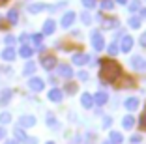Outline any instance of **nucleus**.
<instances>
[{
  "mask_svg": "<svg viewBox=\"0 0 146 144\" xmlns=\"http://www.w3.org/2000/svg\"><path fill=\"white\" fill-rule=\"evenodd\" d=\"M34 71H36V64L34 62H28L25 66V69H23V73H25V75H32Z\"/></svg>",
  "mask_w": 146,
  "mask_h": 144,
  "instance_id": "24",
  "label": "nucleus"
},
{
  "mask_svg": "<svg viewBox=\"0 0 146 144\" xmlns=\"http://www.w3.org/2000/svg\"><path fill=\"white\" fill-rule=\"evenodd\" d=\"M139 122H141V127H142V129H146V112H142V116H141V120H139Z\"/></svg>",
  "mask_w": 146,
  "mask_h": 144,
  "instance_id": "37",
  "label": "nucleus"
},
{
  "mask_svg": "<svg viewBox=\"0 0 146 144\" xmlns=\"http://www.w3.org/2000/svg\"><path fill=\"white\" fill-rule=\"evenodd\" d=\"M17 19H19L17 9H9V11H8V21L11 23V25H15V23H17Z\"/></svg>",
  "mask_w": 146,
  "mask_h": 144,
  "instance_id": "22",
  "label": "nucleus"
},
{
  "mask_svg": "<svg viewBox=\"0 0 146 144\" xmlns=\"http://www.w3.org/2000/svg\"><path fill=\"white\" fill-rule=\"evenodd\" d=\"M131 47H133V38H131V36H122V41H120V51L127 52V51H131Z\"/></svg>",
  "mask_w": 146,
  "mask_h": 144,
  "instance_id": "5",
  "label": "nucleus"
},
{
  "mask_svg": "<svg viewBox=\"0 0 146 144\" xmlns=\"http://www.w3.org/2000/svg\"><path fill=\"white\" fill-rule=\"evenodd\" d=\"M141 47H146V32L141 36Z\"/></svg>",
  "mask_w": 146,
  "mask_h": 144,
  "instance_id": "40",
  "label": "nucleus"
},
{
  "mask_svg": "<svg viewBox=\"0 0 146 144\" xmlns=\"http://www.w3.org/2000/svg\"><path fill=\"white\" fill-rule=\"evenodd\" d=\"M19 54H21L23 58H30V56L34 54V49H32V47H28V45H23L21 49H19Z\"/></svg>",
  "mask_w": 146,
  "mask_h": 144,
  "instance_id": "19",
  "label": "nucleus"
},
{
  "mask_svg": "<svg viewBox=\"0 0 146 144\" xmlns=\"http://www.w3.org/2000/svg\"><path fill=\"white\" fill-rule=\"evenodd\" d=\"M107 101H109V96L105 92H98L94 96V103H98V105H105Z\"/></svg>",
  "mask_w": 146,
  "mask_h": 144,
  "instance_id": "18",
  "label": "nucleus"
},
{
  "mask_svg": "<svg viewBox=\"0 0 146 144\" xmlns=\"http://www.w3.org/2000/svg\"><path fill=\"white\" fill-rule=\"evenodd\" d=\"M41 66H43L45 69H52V68L56 66V58H54L52 54H49V56H43V58H41Z\"/></svg>",
  "mask_w": 146,
  "mask_h": 144,
  "instance_id": "8",
  "label": "nucleus"
},
{
  "mask_svg": "<svg viewBox=\"0 0 146 144\" xmlns=\"http://www.w3.org/2000/svg\"><path fill=\"white\" fill-rule=\"evenodd\" d=\"M109 54H111V56H116V54H118V52H120V49H118V45H116V43H111V45H109Z\"/></svg>",
  "mask_w": 146,
  "mask_h": 144,
  "instance_id": "26",
  "label": "nucleus"
},
{
  "mask_svg": "<svg viewBox=\"0 0 146 144\" xmlns=\"http://www.w3.org/2000/svg\"><path fill=\"white\" fill-rule=\"evenodd\" d=\"M82 6L86 9H92V8H96V0H82Z\"/></svg>",
  "mask_w": 146,
  "mask_h": 144,
  "instance_id": "31",
  "label": "nucleus"
},
{
  "mask_svg": "<svg viewBox=\"0 0 146 144\" xmlns=\"http://www.w3.org/2000/svg\"><path fill=\"white\" fill-rule=\"evenodd\" d=\"M47 144H54V142H47Z\"/></svg>",
  "mask_w": 146,
  "mask_h": 144,
  "instance_id": "47",
  "label": "nucleus"
},
{
  "mask_svg": "<svg viewBox=\"0 0 146 144\" xmlns=\"http://www.w3.org/2000/svg\"><path fill=\"white\" fill-rule=\"evenodd\" d=\"M13 135H15V140H17V142H28V137H26V133L23 131L21 127H17V129L13 131Z\"/></svg>",
  "mask_w": 146,
  "mask_h": 144,
  "instance_id": "17",
  "label": "nucleus"
},
{
  "mask_svg": "<svg viewBox=\"0 0 146 144\" xmlns=\"http://www.w3.org/2000/svg\"><path fill=\"white\" fill-rule=\"evenodd\" d=\"M4 137H6V129H4V127H0V139H4Z\"/></svg>",
  "mask_w": 146,
  "mask_h": 144,
  "instance_id": "42",
  "label": "nucleus"
},
{
  "mask_svg": "<svg viewBox=\"0 0 146 144\" xmlns=\"http://www.w3.org/2000/svg\"><path fill=\"white\" fill-rule=\"evenodd\" d=\"M19 125L21 127H32V125H36V118L30 116V114L21 116V118H19Z\"/></svg>",
  "mask_w": 146,
  "mask_h": 144,
  "instance_id": "6",
  "label": "nucleus"
},
{
  "mask_svg": "<svg viewBox=\"0 0 146 144\" xmlns=\"http://www.w3.org/2000/svg\"><path fill=\"white\" fill-rule=\"evenodd\" d=\"M103 144H112V142H111V140H107V142H103Z\"/></svg>",
  "mask_w": 146,
  "mask_h": 144,
  "instance_id": "46",
  "label": "nucleus"
},
{
  "mask_svg": "<svg viewBox=\"0 0 146 144\" xmlns=\"http://www.w3.org/2000/svg\"><path fill=\"white\" fill-rule=\"evenodd\" d=\"M92 45H94V49H96V51H101V49L105 47L103 36L99 34L98 30H94V32H92Z\"/></svg>",
  "mask_w": 146,
  "mask_h": 144,
  "instance_id": "2",
  "label": "nucleus"
},
{
  "mask_svg": "<svg viewBox=\"0 0 146 144\" xmlns=\"http://www.w3.org/2000/svg\"><path fill=\"white\" fill-rule=\"evenodd\" d=\"M81 19H82V23H84V25H90V23H92V17H90V13H82V15H81Z\"/></svg>",
  "mask_w": 146,
  "mask_h": 144,
  "instance_id": "34",
  "label": "nucleus"
},
{
  "mask_svg": "<svg viewBox=\"0 0 146 144\" xmlns=\"http://www.w3.org/2000/svg\"><path fill=\"white\" fill-rule=\"evenodd\" d=\"M54 30H56V25H54V21H52V19L45 21V25H43V34H45V36H51Z\"/></svg>",
  "mask_w": 146,
  "mask_h": 144,
  "instance_id": "11",
  "label": "nucleus"
},
{
  "mask_svg": "<svg viewBox=\"0 0 146 144\" xmlns=\"http://www.w3.org/2000/svg\"><path fill=\"white\" fill-rule=\"evenodd\" d=\"M77 77L81 79V81H86V79H88V73H86V71H79Z\"/></svg>",
  "mask_w": 146,
  "mask_h": 144,
  "instance_id": "38",
  "label": "nucleus"
},
{
  "mask_svg": "<svg viewBox=\"0 0 146 144\" xmlns=\"http://www.w3.org/2000/svg\"><path fill=\"white\" fill-rule=\"evenodd\" d=\"M129 26H131V28H139V26H141V19L139 17H129Z\"/></svg>",
  "mask_w": 146,
  "mask_h": 144,
  "instance_id": "27",
  "label": "nucleus"
},
{
  "mask_svg": "<svg viewBox=\"0 0 146 144\" xmlns=\"http://www.w3.org/2000/svg\"><path fill=\"white\" fill-rule=\"evenodd\" d=\"M124 107H125L127 110H137L139 99H137V98H129V99H125V101H124Z\"/></svg>",
  "mask_w": 146,
  "mask_h": 144,
  "instance_id": "15",
  "label": "nucleus"
},
{
  "mask_svg": "<svg viewBox=\"0 0 146 144\" xmlns=\"http://www.w3.org/2000/svg\"><path fill=\"white\" fill-rule=\"evenodd\" d=\"M120 75H122L120 64L112 62V60H101V71H99V77H101L103 82H114Z\"/></svg>",
  "mask_w": 146,
  "mask_h": 144,
  "instance_id": "1",
  "label": "nucleus"
},
{
  "mask_svg": "<svg viewBox=\"0 0 146 144\" xmlns=\"http://www.w3.org/2000/svg\"><path fill=\"white\" fill-rule=\"evenodd\" d=\"M141 17H146V9H141Z\"/></svg>",
  "mask_w": 146,
  "mask_h": 144,
  "instance_id": "44",
  "label": "nucleus"
},
{
  "mask_svg": "<svg viewBox=\"0 0 146 144\" xmlns=\"http://www.w3.org/2000/svg\"><path fill=\"white\" fill-rule=\"evenodd\" d=\"M45 9V4H32V6H28V11L30 13H39V11H43Z\"/></svg>",
  "mask_w": 146,
  "mask_h": 144,
  "instance_id": "25",
  "label": "nucleus"
},
{
  "mask_svg": "<svg viewBox=\"0 0 146 144\" xmlns=\"http://www.w3.org/2000/svg\"><path fill=\"white\" fill-rule=\"evenodd\" d=\"M118 4H127V0H116Z\"/></svg>",
  "mask_w": 146,
  "mask_h": 144,
  "instance_id": "45",
  "label": "nucleus"
},
{
  "mask_svg": "<svg viewBox=\"0 0 146 144\" xmlns=\"http://www.w3.org/2000/svg\"><path fill=\"white\" fill-rule=\"evenodd\" d=\"M66 92L68 94H75L77 92V84H75V82H68V84H66Z\"/></svg>",
  "mask_w": 146,
  "mask_h": 144,
  "instance_id": "30",
  "label": "nucleus"
},
{
  "mask_svg": "<svg viewBox=\"0 0 146 144\" xmlns=\"http://www.w3.org/2000/svg\"><path fill=\"white\" fill-rule=\"evenodd\" d=\"M0 56H2V60H15V49H11V47H8V49H4V51L0 52Z\"/></svg>",
  "mask_w": 146,
  "mask_h": 144,
  "instance_id": "14",
  "label": "nucleus"
},
{
  "mask_svg": "<svg viewBox=\"0 0 146 144\" xmlns=\"http://www.w3.org/2000/svg\"><path fill=\"white\" fill-rule=\"evenodd\" d=\"M73 21H75V13H73V11L64 13V17H62V26H64V28H68V26L73 25Z\"/></svg>",
  "mask_w": 146,
  "mask_h": 144,
  "instance_id": "10",
  "label": "nucleus"
},
{
  "mask_svg": "<svg viewBox=\"0 0 146 144\" xmlns=\"http://www.w3.org/2000/svg\"><path fill=\"white\" fill-rule=\"evenodd\" d=\"M4 41H6V45H13V43H15V38H13V36H6Z\"/></svg>",
  "mask_w": 146,
  "mask_h": 144,
  "instance_id": "36",
  "label": "nucleus"
},
{
  "mask_svg": "<svg viewBox=\"0 0 146 144\" xmlns=\"http://www.w3.org/2000/svg\"><path fill=\"white\" fill-rule=\"evenodd\" d=\"M11 122V114L9 112H2L0 114V123H9Z\"/></svg>",
  "mask_w": 146,
  "mask_h": 144,
  "instance_id": "28",
  "label": "nucleus"
},
{
  "mask_svg": "<svg viewBox=\"0 0 146 144\" xmlns=\"http://www.w3.org/2000/svg\"><path fill=\"white\" fill-rule=\"evenodd\" d=\"M111 116H105V120H103V127H111Z\"/></svg>",
  "mask_w": 146,
  "mask_h": 144,
  "instance_id": "39",
  "label": "nucleus"
},
{
  "mask_svg": "<svg viewBox=\"0 0 146 144\" xmlns=\"http://www.w3.org/2000/svg\"><path fill=\"white\" fill-rule=\"evenodd\" d=\"M0 2H4V0H0Z\"/></svg>",
  "mask_w": 146,
  "mask_h": 144,
  "instance_id": "48",
  "label": "nucleus"
},
{
  "mask_svg": "<svg viewBox=\"0 0 146 144\" xmlns=\"http://www.w3.org/2000/svg\"><path fill=\"white\" fill-rule=\"evenodd\" d=\"M47 123H49V125H51V127H54V129H56V127H58V122H56V120H54V118H52V116H51V114H49V116H47Z\"/></svg>",
  "mask_w": 146,
  "mask_h": 144,
  "instance_id": "35",
  "label": "nucleus"
},
{
  "mask_svg": "<svg viewBox=\"0 0 146 144\" xmlns=\"http://www.w3.org/2000/svg\"><path fill=\"white\" fill-rule=\"evenodd\" d=\"M4 144H19L17 140H8V142H4Z\"/></svg>",
  "mask_w": 146,
  "mask_h": 144,
  "instance_id": "43",
  "label": "nucleus"
},
{
  "mask_svg": "<svg viewBox=\"0 0 146 144\" xmlns=\"http://www.w3.org/2000/svg\"><path fill=\"white\" fill-rule=\"evenodd\" d=\"M81 103H82V107H84V109H92V107H94V98H92L90 94H82Z\"/></svg>",
  "mask_w": 146,
  "mask_h": 144,
  "instance_id": "13",
  "label": "nucleus"
},
{
  "mask_svg": "<svg viewBox=\"0 0 146 144\" xmlns=\"http://www.w3.org/2000/svg\"><path fill=\"white\" fill-rule=\"evenodd\" d=\"M41 38H43V36L41 34H32V43H34V45H39V43H41Z\"/></svg>",
  "mask_w": 146,
  "mask_h": 144,
  "instance_id": "33",
  "label": "nucleus"
},
{
  "mask_svg": "<svg viewBox=\"0 0 146 144\" xmlns=\"http://www.w3.org/2000/svg\"><path fill=\"white\" fill-rule=\"evenodd\" d=\"M131 66H133V69H137V71H144L146 69V60L142 58V56H133V58H131Z\"/></svg>",
  "mask_w": 146,
  "mask_h": 144,
  "instance_id": "3",
  "label": "nucleus"
},
{
  "mask_svg": "<svg viewBox=\"0 0 146 144\" xmlns=\"http://www.w3.org/2000/svg\"><path fill=\"white\" fill-rule=\"evenodd\" d=\"M139 8H141V2H139V0H133V2L129 4V11H137Z\"/></svg>",
  "mask_w": 146,
  "mask_h": 144,
  "instance_id": "32",
  "label": "nucleus"
},
{
  "mask_svg": "<svg viewBox=\"0 0 146 144\" xmlns=\"http://www.w3.org/2000/svg\"><path fill=\"white\" fill-rule=\"evenodd\" d=\"M131 142H135V144L141 142V135H133V137H131Z\"/></svg>",
  "mask_w": 146,
  "mask_h": 144,
  "instance_id": "41",
  "label": "nucleus"
},
{
  "mask_svg": "<svg viewBox=\"0 0 146 144\" xmlns=\"http://www.w3.org/2000/svg\"><path fill=\"white\" fill-rule=\"evenodd\" d=\"M86 62H88V56H86L84 52H79V54L73 56V64H75V66H84Z\"/></svg>",
  "mask_w": 146,
  "mask_h": 144,
  "instance_id": "16",
  "label": "nucleus"
},
{
  "mask_svg": "<svg viewBox=\"0 0 146 144\" xmlns=\"http://www.w3.org/2000/svg\"><path fill=\"white\" fill-rule=\"evenodd\" d=\"M9 99H11V90H4L2 92V98H0V105H6Z\"/></svg>",
  "mask_w": 146,
  "mask_h": 144,
  "instance_id": "23",
  "label": "nucleus"
},
{
  "mask_svg": "<svg viewBox=\"0 0 146 144\" xmlns=\"http://www.w3.org/2000/svg\"><path fill=\"white\" fill-rule=\"evenodd\" d=\"M122 125L125 127V129H131V127L135 125V118L131 114H127V116H124V120H122Z\"/></svg>",
  "mask_w": 146,
  "mask_h": 144,
  "instance_id": "20",
  "label": "nucleus"
},
{
  "mask_svg": "<svg viewBox=\"0 0 146 144\" xmlns=\"http://www.w3.org/2000/svg\"><path fill=\"white\" fill-rule=\"evenodd\" d=\"M116 26H118V21L112 19V17H105L103 21H101V28L103 30H112V28H116Z\"/></svg>",
  "mask_w": 146,
  "mask_h": 144,
  "instance_id": "7",
  "label": "nucleus"
},
{
  "mask_svg": "<svg viewBox=\"0 0 146 144\" xmlns=\"http://www.w3.org/2000/svg\"><path fill=\"white\" fill-rule=\"evenodd\" d=\"M122 140H124V137H122L118 131H111V142L112 144H120Z\"/></svg>",
  "mask_w": 146,
  "mask_h": 144,
  "instance_id": "21",
  "label": "nucleus"
},
{
  "mask_svg": "<svg viewBox=\"0 0 146 144\" xmlns=\"http://www.w3.org/2000/svg\"><path fill=\"white\" fill-rule=\"evenodd\" d=\"M28 86H30L34 92H41L43 90V86H45V82L39 79V77H32L30 81H28Z\"/></svg>",
  "mask_w": 146,
  "mask_h": 144,
  "instance_id": "4",
  "label": "nucleus"
},
{
  "mask_svg": "<svg viewBox=\"0 0 146 144\" xmlns=\"http://www.w3.org/2000/svg\"><path fill=\"white\" fill-rule=\"evenodd\" d=\"M62 98H64V92H62V90H58V88H52L51 92H49V99H51V101H54V103H60Z\"/></svg>",
  "mask_w": 146,
  "mask_h": 144,
  "instance_id": "9",
  "label": "nucleus"
},
{
  "mask_svg": "<svg viewBox=\"0 0 146 144\" xmlns=\"http://www.w3.org/2000/svg\"><path fill=\"white\" fill-rule=\"evenodd\" d=\"M58 73H60L64 79H71V77H73V69L69 68V66H64V64L58 66Z\"/></svg>",
  "mask_w": 146,
  "mask_h": 144,
  "instance_id": "12",
  "label": "nucleus"
},
{
  "mask_svg": "<svg viewBox=\"0 0 146 144\" xmlns=\"http://www.w3.org/2000/svg\"><path fill=\"white\" fill-rule=\"evenodd\" d=\"M101 8L103 9H112L114 8V2H112V0H101Z\"/></svg>",
  "mask_w": 146,
  "mask_h": 144,
  "instance_id": "29",
  "label": "nucleus"
}]
</instances>
